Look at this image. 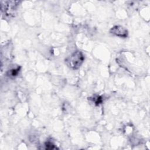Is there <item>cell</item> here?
Segmentation results:
<instances>
[{"mask_svg":"<svg viewBox=\"0 0 150 150\" xmlns=\"http://www.w3.org/2000/svg\"><path fill=\"white\" fill-rule=\"evenodd\" d=\"M110 32L117 36L121 38H126L128 35V31L126 29L121 26H114L111 30Z\"/></svg>","mask_w":150,"mask_h":150,"instance_id":"7a4b0ae2","label":"cell"},{"mask_svg":"<svg viewBox=\"0 0 150 150\" xmlns=\"http://www.w3.org/2000/svg\"><path fill=\"white\" fill-rule=\"evenodd\" d=\"M84 59L83 53L81 52L76 51L65 59V63L70 68L77 69L81 66Z\"/></svg>","mask_w":150,"mask_h":150,"instance_id":"6da1fadb","label":"cell"},{"mask_svg":"<svg viewBox=\"0 0 150 150\" xmlns=\"http://www.w3.org/2000/svg\"><path fill=\"white\" fill-rule=\"evenodd\" d=\"M18 70H19V69H13V70H12V71H11V75H12V76H16V75L18 74Z\"/></svg>","mask_w":150,"mask_h":150,"instance_id":"3957f363","label":"cell"}]
</instances>
